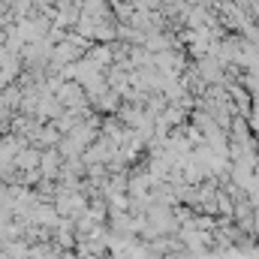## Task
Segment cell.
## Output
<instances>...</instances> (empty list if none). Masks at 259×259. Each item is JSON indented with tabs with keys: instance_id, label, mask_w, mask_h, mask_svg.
Returning <instances> with one entry per match:
<instances>
[{
	"instance_id": "6da1fadb",
	"label": "cell",
	"mask_w": 259,
	"mask_h": 259,
	"mask_svg": "<svg viewBox=\"0 0 259 259\" xmlns=\"http://www.w3.org/2000/svg\"><path fill=\"white\" fill-rule=\"evenodd\" d=\"M42 163V154L39 151H21L18 157H15V166L18 169H36Z\"/></svg>"
}]
</instances>
